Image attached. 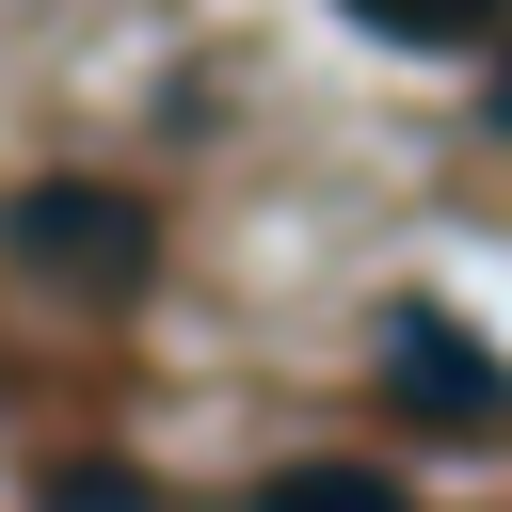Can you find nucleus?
<instances>
[{"label":"nucleus","instance_id":"obj_1","mask_svg":"<svg viewBox=\"0 0 512 512\" xmlns=\"http://www.w3.org/2000/svg\"><path fill=\"white\" fill-rule=\"evenodd\" d=\"M0 240H16L32 272H80V288H128L160 224H144L128 192H96V176H48V192H16V224H0Z\"/></svg>","mask_w":512,"mask_h":512},{"label":"nucleus","instance_id":"obj_2","mask_svg":"<svg viewBox=\"0 0 512 512\" xmlns=\"http://www.w3.org/2000/svg\"><path fill=\"white\" fill-rule=\"evenodd\" d=\"M400 400H432V416H496V352L448 336V320H400Z\"/></svg>","mask_w":512,"mask_h":512},{"label":"nucleus","instance_id":"obj_3","mask_svg":"<svg viewBox=\"0 0 512 512\" xmlns=\"http://www.w3.org/2000/svg\"><path fill=\"white\" fill-rule=\"evenodd\" d=\"M352 16H368L384 48H480V32L512 16V0H352Z\"/></svg>","mask_w":512,"mask_h":512},{"label":"nucleus","instance_id":"obj_4","mask_svg":"<svg viewBox=\"0 0 512 512\" xmlns=\"http://www.w3.org/2000/svg\"><path fill=\"white\" fill-rule=\"evenodd\" d=\"M256 512H400V480H368V464H288V480H256Z\"/></svg>","mask_w":512,"mask_h":512}]
</instances>
